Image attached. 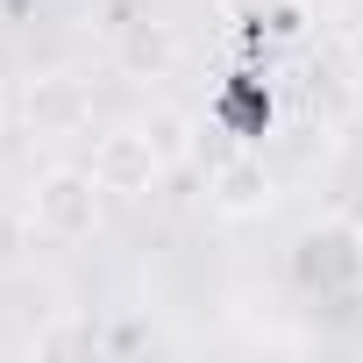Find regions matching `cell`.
Returning a JSON list of instances; mask_svg holds the SVG:
<instances>
[{"label":"cell","mask_w":363,"mask_h":363,"mask_svg":"<svg viewBox=\"0 0 363 363\" xmlns=\"http://www.w3.org/2000/svg\"><path fill=\"white\" fill-rule=\"evenodd\" d=\"M150 135H157V150H164V157H186V114H171V107H164V114H150Z\"/></svg>","instance_id":"cell-9"},{"label":"cell","mask_w":363,"mask_h":363,"mask_svg":"<svg viewBox=\"0 0 363 363\" xmlns=\"http://www.w3.org/2000/svg\"><path fill=\"white\" fill-rule=\"evenodd\" d=\"M164 150H157V135H150V121L135 128H100L93 135V178L107 193H121V200H143V193H157V178H164Z\"/></svg>","instance_id":"cell-2"},{"label":"cell","mask_w":363,"mask_h":363,"mask_svg":"<svg viewBox=\"0 0 363 363\" xmlns=\"http://www.w3.org/2000/svg\"><path fill=\"white\" fill-rule=\"evenodd\" d=\"M171 57H178V36H171L164 22L135 15V22H121V29H114V65H121L128 79H164V72H171Z\"/></svg>","instance_id":"cell-6"},{"label":"cell","mask_w":363,"mask_h":363,"mask_svg":"<svg viewBox=\"0 0 363 363\" xmlns=\"http://www.w3.org/2000/svg\"><path fill=\"white\" fill-rule=\"evenodd\" d=\"M100 200H107V186L93 178V164H50L29 186V221H36L43 242H93Z\"/></svg>","instance_id":"cell-1"},{"label":"cell","mask_w":363,"mask_h":363,"mask_svg":"<svg viewBox=\"0 0 363 363\" xmlns=\"http://www.w3.org/2000/svg\"><path fill=\"white\" fill-rule=\"evenodd\" d=\"M93 349H100V328H93L86 313L50 320V328H36V342H29V356H93Z\"/></svg>","instance_id":"cell-7"},{"label":"cell","mask_w":363,"mask_h":363,"mask_svg":"<svg viewBox=\"0 0 363 363\" xmlns=\"http://www.w3.org/2000/svg\"><path fill=\"white\" fill-rule=\"evenodd\" d=\"M292 271L306 292H349V285H363V235L349 221H320L292 242Z\"/></svg>","instance_id":"cell-4"},{"label":"cell","mask_w":363,"mask_h":363,"mask_svg":"<svg viewBox=\"0 0 363 363\" xmlns=\"http://www.w3.org/2000/svg\"><path fill=\"white\" fill-rule=\"evenodd\" d=\"M207 207H214V214H228V221L264 214V207H271V171H264V157L228 150V157L207 171Z\"/></svg>","instance_id":"cell-5"},{"label":"cell","mask_w":363,"mask_h":363,"mask_svg":"<svg viewBox=\"0 0 363 363\" xmlns=\"http://www.w3.org/2000/svg\"><path fill=\"white\" fill-rule=\"evenodd\" d=\"M22 128H29L36 143H72V135H86V128H93V93H86V79H72V72H36V79L22 86Z\"/></svg>","instance_id":"cell-3"},{"label":"cell","mask_w":363,"mask_h":363,"mask_svg":"<svg viewBox=\"0 0 363 363\" xmlns=\"http://www.w3.org/2000/svg\"><path fill=\"white\" fill-rule=\"evenodd\" d=\"M86 8H93V0H86Z\"/></svg>","instance_id":"cell-10"},{"label":"cell","mask_w":363,"mask_h":363,"mask_svg":"<svg viewBox=\"0 0 363 363\" xmlns=\"http://www.w3.org/2000/svg\"><path fill=\"white\" fill-rule=\"evenodd\" d=\"M29 235H36V221H29V207H8V200H0V271H15V264H22V250H29Z\"/></svg>","instance_id":"cell-8"}]
</instances>
